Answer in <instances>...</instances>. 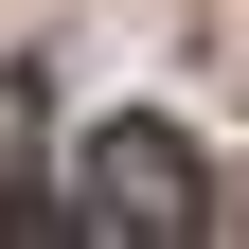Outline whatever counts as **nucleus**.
I'll return each mask as SVG.
<instances>
[{"label": "nucleus", "mask_w": 249, "mask_h": 249, "mask_svg": "<svg viewBox=\"0 0 249 249\" xmlns=\"http://www.w3.org/2000/svg\"><path fill=\"white\" fill-rule=\"evenodd\" d=\"M71 231H89V249H196V231H213V178H196V142H178L160 107L89 124V160H71Z\"/></svg>", "instance_id": "f257e3e1"}, {"label": "nucleus", "mask_w": 249, "mask_h": 249, "mask_svg": "<svg viewBox=\"0 0 249 249\" xmlns=\"http://www.w3.org/2000/svg\"><path fill=\"white\" fill-rule=\"evenodd\" d=\"M53 213V107H36V71L0 53V231H36Z\"/></svg>", "instance_id": "f03ea898"}]
</instances>
